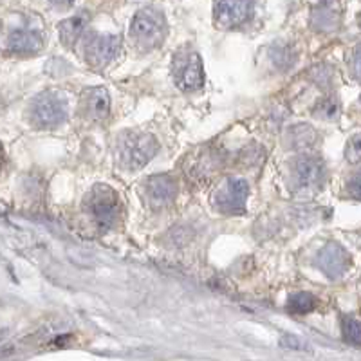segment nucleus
Returning a JSON list of instances; mask_svg holds the SVG:
<instances>
[{
    "instance_id": "obj_16",
    "label": "nucleus",
    "mask_w": 361,
    "mask_h": 361,
    "mask_svg": "<svg viewBox=\"0 0 361 361\" xmlns=\"http://www.w3.org/2000/svg\"><path fill=\"white\" fill-rule=\"evenodd\" d=\"M288 307L296 314H305L316 307V298L311 293H295L293 296H289Z\"/></svg>"
},
{
    "instance_id": "obj_2",
    "label": "nucleus",
    "mask_w": 361,
    "mask_h": 361,
    "mask_svg": "<svg viewBox=\"0 0 361 361\" xmlns=\"http://www.w3.org/2000/svg\"><path fill=\"white\" fill-rule=\"evenodd\" d=\"M159 150L152 134H125L118 143V161L127 170L143 169Z\"/></svg>"
},
{
    "instance_id": "obj_6",
    "label": "nucleus",
    "mask_w": 361,
    "mask_h": 361,
    "mask_svg": "<svg viewBox=\"0 0 361 361\" xmlns=\"http://www.w3.org/2000/svg\"><path fill=\"white\" fill-rule=\"evenodd\" d=\"M247 195H250V186L246 180L228 177L215 190L214 204L222 214H240L246 206Z\"/></svg>"
},
{
    "instance_id": "obj_9",
    "label": "nucleus",
    "mask_w": 361,
    "mask_h": 361,
    "mask_svg": "<svg viewBox=\"0 0 361 361\" xmlns=\"http://www.w3.org/2000/svg\"><path fill=\"white\" fill-rule=\"evenodd\" d=\"M353 264V259L350 255L347 253L345 247H341L340 244L336 243H329L327 246H324L316 257V266L324 271L329 279H340L347 273V269Z\"/></svg>"
},
{
    "instance_id": "obj_13",
    "label": "nucleus",
    "mask_w": 361,
    "mask_h": 361,
    "mask_svg": "<svg viewBox=\"0 0 361 361\" xmlns=\"http://www.w3.org/2000/svg\"><path fill=\"white\" fill-rule=\"evenodd\" d=\"M85 109L90 119L99 121V119L107 118L109 111H111V98H109L107 90L102 89V87L87 90Z\"/></svg>"
},
{
    "instance_id": "obj_7",
    "label": "nucleus",
    "mask_w": 361,
    "mask_h": 361,
    "mask_svg": "<svg viewBox=\"0 0 361 361\" xmlns=\"http://www.w3.org/2000/svg\"><path fill=\"white\" fill-rule=\"evenodd\" d=\"M255 0H215L214 17L219 27H237L251 17Z\"/></svg>"
},
{
    "instance_id": "obj_19",
    "label": "nucleus",
    "mask_w": 361,
    "mask_h": 361,
    "mask_svg": "<svg viewBox=\"0 0 361 361\" xmlns=\"http://www.w3.org/2000/svg\"><path fill=\"white\" fill-rule=\"evenodd\" d=\"M345 157L349 163H361V132L354 134L345 148Z\"/></svg>"
},
{
    "instance_id": "obj_18",
    "label": "nucleus",
    "mask_w": 361,
    "mask_h": 361,
    "mask_svg": "<svg viewBox=\"0 0 361 361\" xmlns=\"http://www.w3.org/2000/svg\"><path fill=\"white\" fill-rule=\"evenodd\" d=\"M314 114L320 116L322 119H329L331 121V119H336L338 114H340V105H338V102L334 98H327L318 103Z\"/></svg>"
},
{
    "instance_id": "obj_21",
    "label": "nucleus",
    "mask_w": 361,
    "mask_h": 361,
    "mask_svg": "<svg viewBox=\"0 0 361 361\" xmlns=\"http://www.w3.org/2000/svg\"><path fill=\"white\" fill-rule=\"evenodd\" d=\"M282 345H283V347H288V349H295V350L307 349V345H305L302 340H298L296 336H283L282 338Z\"/></svg>"
},
{
    "instance_id": "obj_15",
    "label": "nucleus",
    "mask_w": 361,
    "mask_h": 361,
    "mask_svg": "<svg viewBox=\"0 0 361 361\" xmlns=\"http://www.w3.org/2000/svg\"><path fill=\"white\" fill-rule=\"evenodd\" d=\"M288 141L293 148H309L316 141V132L309 125H296L289 128Z\"/></svg>"
},
{
    "instance_id": "obj_12",
    "label": "nucleus",
    "mask_w": 361,
    "mask_h": 361,
    "mask_svg": "<svg viewBox=\"0 0 361 361\" xmlns=\"http://www.w3.org/2000/svg\"><path fill=\"white\" fill-rule=\"evenodd\" d=\"M44 45L40 35L37 31H29V29H17L9 33L8 37V49L17 54H33L38 53Z\"/></svg>"
},
{
    "instance_id": "obj_11",
    "label": "nucleus",
    "mask_w": 361,
    "mask_h": 361,
    "mask_svg": "<svg viewBox=\"0 0 361 361\" xmlns=\"http://www.w3.org/2000/svg\"><path fill=\"white\" fill-rule=\"evenodd\" d=\"M296 183L302 190H314L324 183V163L316 157H302L295 166Z\"/></svg>"
},
{
    "instance_id": "obj_10",
    "label": "nucleus",
    "mask_w": 361,
    "mask_h": 361,
    "mask_svg": "<svg viewBox=\"0 0 361 361\" xmlns=\"http://www.w3.org/2000/svg\"><path fill=\"white\" fill-rule=\"evenodd\" d=\"M121 51V38L116 35H98L87 44L85 56L92 67H105L111 63Z\"/></svg>"
},
{
    "instance_id": "obj_22",
    "label": "nucleus",
    "mask_w": 361,
    "mask_h": 361,
    "mask_svg": "<svg viewBox=\"0 0 361 361\" xmlns=\"http://www.w3.org/2000/svg\"><path fill=\"white\" fill-rule=\"evenodd\" d=\"M353 73L356 78L361 80V45H357L353 54Z\"/></svg>"
},
{
    "instance_id": "obj_23",
    "label": "nucleus",
    "mask_w": 361,
    "mask_h": 361,
    "mask_svg": "<svg viewBox=\"0 0 361 361\" xmlns=\"http://www.w3.org/2000/svg\"><path fill=\"white\" fill-rule=\"evenodd\" d=\"M74 0H51V4H54L56 8H69Z\"/></svg>"
},
{
    "instance_id": "obj_17",
    "label": "nucleus",
    "mask_w": 361,
    "mask_h": 361,
    "mask_svg": "<svg viewBox=\"0 0 361 361\" xmlns=\"http://www.w3.org/2000/svg\"><path fill=\"white\" fill-rule=\"evenodd\" d=\"M341 331H343V338L349 341L350 345H361V322L356 318H343L341 322Z\"/></svg>"
},
{
    "instance_id": "obj_5",
    "label": "nucleus",
    "mask_w": 361,
    "mask_h": 361,
    "mask_svg": "<svg viewBox=\"0 0 361 361\" xmlns=\"http://www.w3.org/2000/svg\"><path fill=\"white\" fill-rule=\"evenodd\" d=\"M173 78L179 89L192 92L204 85V69L202 60L195 51H183L173 60Z\"/></svg>"
},
{
    "instance_id": "obj_25",
    "label": "nucleus",
    "mask_w": 361,
    "mask_h": 361,
    "mask_svg": "<svg viewBox=\"0 0 361 361\" xmlns=\"http://www.w3.org/2000/svg\"><path fill=\"white\" fill-rule=\"evenodd\" d=\"M357 25L361 27V13H360V17H357Z\"/></svg>"
},
{
    "instance_id": "obj_4",
    "label": "nucleus",
    "mask_w": 361,
    "mask_h": 361,
    "mask_svg": "<svg viewBox=\"0 0 361 361\" xmlns=\"http://www.w3.org/2000/svg\"><path fill=\"white\" fill-rule=\"evenodd\" d=\"M85 208L96 222L103 228L114 224L119 215V199L114 190L107 185H96L85 199Z\"/></svg>"
},
{
    "instance_id": "obj_14",
    "label": "nucleus",
    "mask_w": 361,
    "mask_h": 361,
    "mask_svg": "<svg viewBox=\"0 0 361 361\" xmlns=\"http://www.w3.org/2000/svg\"><path fill=\"white\" fill-rule=\"evenodd\" d=\"M85 25H87L85 15H76V17L67 18V20H63L62 24L58 25L60 40H62L67 47H73V45L80 40L83 31H85Z\"/></svg>"
},
{
    "instance_id": "obj_3",
    "label": "nucleus",
    "mask_w": 361,
    "mask_h": 361,
    "mask_svg": "<svg viewBox=\"0 0 361 361\" xmlns=\"http://www.w3.org/2000/svg\"><path fill=\"white\" fill-rule=\"evenodd\" d=\"M29 118L37 127L53 128L67 119V99L60 92L47 90L33 99Z\"/></svg>"
},
{
    "instance_id": "obj_20",
    "label": "nucleus",
    "mask_w": 361,
    "mask_h": 361,
    "mask_svg": "<svg viewBox=\"0 0 361 361\" xmlns=\"http://www.w3.org/2000/svg\"><path fill=\"white\" fill-rule=\"evenodd\" d=\"M347 190H349V193L353 195V197L360 199L361 201V170L350 177L349 185H347Z\"/></svg>"
},
{
    "instance_id": "obj_1",
    "label": "nucleus",
    "mask_w": 361,
    "mask_h": 361,
    "mask_svg": "<svg viewBox=\"0 0 361 361\" xmlns=\"http://www.w3.org/2000/svg\"><path fill=\"white\" fill-rule=\"evenodd\" d=\"M166 37V20L161 11L154 8H145L132 18L130 38L137 47L145 51L156 49Z\"/></svg>"
},
{
    "instance_id": "obj_8",
    "label": "nucleus",
    "mask_w": 361,
    "mask_h": 361,
    "mask_svg": "<svg viewBox=\"0 0 361 361\" xmlns=\"http://www.w3.org/2000/svg\"><path fill=\"white\" fill-rule=\"evenodd\" d=\"M177 180L170 176H152L145 180L143 195L145 202L152 209H161L169 206L177 197Z\"/></svg>"
},
{
    "instance_id": "obj_24",
    "label": "nucleus",
    "mask_w": 361,
    "mask_h": 361,
    "mask_svg": "<svg viewBox=\"0 0 361 361\" xmlns=\"http://www.w3.org/2000/svg\"><path fill=\"white\" fill-rule=\"evenodd\" d=\"M4 336H6V331L4 329H0V341L4 340Z\"/></svg>"
}]
</instances>
